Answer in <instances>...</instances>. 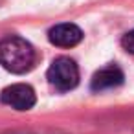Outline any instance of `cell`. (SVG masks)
Segmentation results:
<instances>
[{"label":"cell","mask_w":134,"mask_h":134,"mask_svg":"<svg viewBox=\"0 0 134 134\" xmlns=\"http://www.w3.org/2000/svg\"><path fill=\"white\" fill-rule=\"evenodd\" d=\"M0 64L11 74H26L35 64V50L20 37H6L0 41Z\"/></svg>","instance_id":"cell-1"},{"label":"cell","mask_w":134,"mask_h":134,"mask_svg":"<svg viewBox=\"0 0 134 134\" xmlns=\"http://www.w3.org/2000/svg\"><path fill=\"white\" fill-rule=\"evenodd\" d=\"M48 81L59 92H68L79 83V68L68 57H59L48 68Z\"/></svg>","instance_id":"cell-2"},{"label":"cell","mask_w":134,"mask_h":134,"mask_svg":"<svg viewBox=\"0 0 134 134\" xmlns=\"http://www.w3.org/2000/svg\"><path fill=\"white\" fill-rule=\"evenodd\" d=\"M37 97L30 85L17 83L2 90V103L15 108V110H30L35 105Z\"/></svg>","instance_id":"cell-3"},{"label":"cell","mask_w":134,"mask_h":134,"mask_svg":"<svg viewBox=\"0 0 134 134\" xmlns=\"http://www.w3.org/2000/svg\"><path fill=\"white\" fill-rule=\"evenodd\" d=\"M48 39L59 48H74L83 41V31L75 24H59L50 30Z\"/></svg>","instance_id":"cell-4"},{"label":"cell","mask_w":134,"mask_h":134,"mask_svg":"<svg viewBox=\"0 0 134 134\" xmlns=\"http://www.w3.org/2000/svg\"><path fill=\"white\" fill-rule=\"evenodd\" d=\"M123 79H125V77H123V72H121L118 66L110 64V66H105V68H101L99 72L94 74L90 86H92L94 92H103V90H110V88L119 86V85L123 83Z\"/></svg>","instance_id":"cell-5"},{"label":"cell","mask_w":134,"mask_h":134,"mask_svg":"<svg viewBox=\"0 0 134 134\" xmlns=\"http://www.w3.org/2000/svg\"><path fill=\"white\" fill-rule=\"evenodd\" d=\"M121 44H123V48H125L129 53H132V55H134V30H132V31H129V33L123 37Z\"/></svg>","instance_id":"cell-6"}]
</instances>
